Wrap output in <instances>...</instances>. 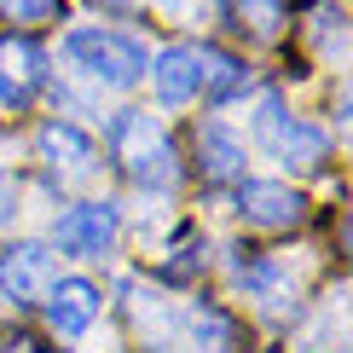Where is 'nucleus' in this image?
<instances>
[{
	"mask_svg": "<svg viewBox=\"0 0 353 353\" xmlns=\"http://www.w3.org/2000/svg\"><path fill=\"white\" fill-rule=\"evenodd\" d=\"M110 151L128 168V180L145 191L180 185V151H174V139L163 134V122L151 110H116L110 116Z\"/></svg>",
	"mask_w": 353,
	"mask_h": 353,
	"instance_id": "obj_1",
	"label": "nucleus"
},
{
	"mask_svg": "<svg viewBox=\"0 0 353 353\" xmlns=\"http://www.w3.org/2000/svg\"><path fill=\"white\" fill-rule=\"evenodd\" d=\"M58 52H64V64L76 70V76L110 87V93H128V87L145 76V47H139V41H128V35H116V29H105V23L70 29Z\"/></svg>",
	"mask_w": 353,
	"mask_h": 353,
	"instance_id": "obj_2",
	"label": "nucleus"
},
{
	"mask_svg": "<svg viewBox=\"0 0 353 353\" xmlns=\"http://www.w3.org/2000/svg\"><path fill=\"white\" fill-rule=\"evenodd\" d=\"M255 134H261V145H267L284 168H319V163L330 157V134H325V128L301 122V116H284L278 99H261Z\"/></svg>",
	"mask_w": 353,
	"mask_h": 353,
	"instance_id": "obj_3",
	"label": "nucleus"
},
{
	"mask_svg": "<svg viewBox=\"0 0 353 353\" xmlns=\"http://www.w3.org/2000/svg\"><path fill=\"white\" fill-rule=\"evenodd\" d=\"M116 243V209L110 203H76V209H64L52 220V249H64V255H105Z\"/></svg>",
	"mask_w": 353,
	"mask_h": 353,
	"instance_id": "obj_4",
	"label": "nucleus"
},
{
	"mask_svg": "<svg viewBox=\"0 0 353 353\" xmlns=\"http://www.w3.org/2000/svg\"><path fill=\"white\" fill-rule=\"evenodd\" d=\"M41 87H47V52L29 35H6L0 41V105L23 110V105H35Z\"/></svg>",
	"mask_w": 353,
	"mask_h": 353,
	"instance_id": "obj_5",
	"label": "nucleus"
},
{
	"mask_svg": "<svg viewBox=\"0 0 353 353\" xmlns=\"http://www.w3.org/2000/svg\"><path fill=\"white\" fill-rule=\"evenodd\" d=\"M41 301H47V325H52L58 336L93 330V319L105 313V290H99L93 278H52Z\"/></svg>",
	"mask_w": 353,
	"mask_h": 353,
	"instance_id": "obj_6",
	"label": "nucleus"
},
{
	"mask_svg": "<svg viewBox=\"0 0 353 353\" xmlns=\"http://www.w3.org/2000/svg\"><path fill=\"white\" fill-rule=\"evenodd\" d=\"M52 284V243H6L0 249V296L41 301Z\"/></svg>",
	"mask_w": 353,
	"mask_h": 353,
	"instance_id": "obj_7",
	"label": "nucleus"
},
{
	"mask_svg": "<svg viewBox=\"0 0 353 353\" xmlns=\"http://www.w3.org/2000/svg\"><path fill=\"white\" fill-rule=\"evenodd\" d=\"M301 191H290L284 180H238V214L249 226H267V232H290L301 220Z\"/></svg>",
	"mask_w": 353,
	"mask_h": 353,
	"instance_id": "obj_8",
	"label": "nucleus"
},
{
	"mask_svg": "<svg viewBox=\"0 0 353 353\" xmlns=\"http://www.w3.org/2000/svg\"><path fill=\"white\" fill-rule=\"evenodd\" d=\"M41 157H47L58 174H70V180L99 174V145H93V134H81L76 122H47L41 128Z\"/></svg>",
	"mask_w": 353,
	"mask_h": 353,
	"instance_id": "obj_9",
	"label": "nucleus"
},
{
	"mask_svg": "<svg viewBox=\"0 0 353 353\" xmlns=\"http://www.w3.org/2000/svg\"><path fill=\"white\" fill-rule=\"evenodd\" d=\"M145 70H151V87H157V99H163V105H191V99H197V87H203L197 47H163Z\"/></svg>",
	"mask_w": 353,
	"mask_h": 353,
	"instance_id": "obj_10",
	"label": "nucleus"
},
{
	"mask_svg": "<svg viewBox=\"0 0 353 353\" xmlns=\"http://www.w3.org/2000/svg\"><path fill=\"white\" fill-rule=\"evenodd\" d=\"M197 64H203V87H197V93L214 99V105H226V99H238L249 87V70L232 52H220V47H197Z\"/></svg>",
	"mask_w": 353,
	"mask_h": 353,
	"instance_id": "obj_11",
	"label": "nucleus"
},
{
	"mask_svg": "<svg viewBox=\"0 0 353 353\" xmlns=\"http://www.w3.org/2000/svg\"><path fill=\"white\" fill-rule=\"evenodd\" d=\"M197 163L209 180H243V139H232L226 128H203L197 134Z\"/></svg>",
	"mask_w": 353,
	"mask_h": 353,
	"instance_id": "obj_12",
	"label": "nucleus"
},
{
	"mask_svg": "<svg viewBox=\"0 0 353 353\" xmlns=\"http://www.w3.org/2000/svg\"><path fill=\"white\" fill-rule=\"evenodd\" d=\"M185 330H191V342H197L203 353H238V325H232L220 307H209V301L185 307Z\"/></svg>",
	"mask_w": 353,
	"mask_h": 353,
	"instance_id": "obj_13",
	"label": "nucleus"
},
{
	"mask_svg": "<svg viewBox=\"0 0 353 353\" xmlns=\"http://www.w3.org/2000/svg\"><path fill=\"white\" fill-rule=\"evenodd\" d=\"M232 12H238L255 35H278V18H284V12H278V0H232Z\"/></svg>",
	"mask_w": 353,
	"mask_h": 353,
	"instance_id": "obj_14",
	"label": "nucleus"
},
{
	"mask_svg": "<svg viewBox=\"0 0 353 353\" xmlns=\"http://www.w3.org/2000/svg\"><path fill=\"white\" fill-rule=\"evenodd\" d=\"M0 12H6L12 23H52L58 0H0Z\"/></svg>",
	"mask_w": 353,
	"mask_h": 353,
	"instance_id": "obj_15",
	"label": "nucleus"
},
{
	"mask_svg": "<svg viewBox=\"0 0 353 353\" xmlns=\"http://www.w3.org/2000/svg\"><path fill=\"white\" fill-rule=\"evenodd\" d=\"M12 220H18V185L12 174H0V232H12Z\"/></svg>",
	"mask_w": 353,
	"mask_h": 353,
	"instance_id": "obj_16",
	"label": "nucleus"
},
{
	"mask_svg": "<svg viewBox=\"0 0 353 353\" xmlns=\"http://www.w3.org/2000/svg\"><path fill=\"white\" fill-rule=\"evenodd\" d=\"M105 6H139V0H105Z\"/></svg>",
	"mask_w": 353,
	"mask_h": 353,
	"instance_id": "obj_17",
	"label": "nucleus"
}]
</instances>
